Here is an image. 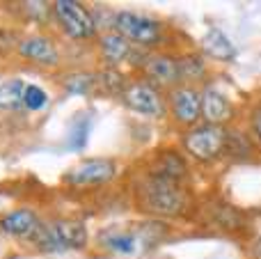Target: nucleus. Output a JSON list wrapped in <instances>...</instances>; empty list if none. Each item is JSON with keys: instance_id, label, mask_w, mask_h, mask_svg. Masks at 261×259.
Returning <instances> with one entry per match:
<instances>
[{"instance_id": "nucleus-4", "label": "nucleus", "mask_w": 261, "mask_h": 259, "mask_svg": "<svg viewBox=\"0 0 261 259\" xmlns=\"http://www.w3.org/2000/svg\"><path fill=\"white\" fill-rule=\"evenodd\" d=\"M60 28L71 39H90L96 35V21L81 3L76 0H58L53 5Z\"/></svg>"}, {"instance_id": "nucleus-14", "label": "nucleus", "mask_w": 261, "mask_h": 259, "mask_svg": "<svg viewBox=\"0 0 261 259\" xmlns=\"http://www.w3.org/2000/svg\"><path fill=\"white\" fill-rule=\"evenodd\" d=\"M202 50L206 55H211L218 62H231L236 58V48L229 41V37L218 28H208L206 35L202 37Z\"/></svg>"}, {"instance_id": "nucleus-9", "label": "nucleus", "mask_w": 261, "mask_h": 259, "mask_svg": "<svg viewBox=\"0 0 261 259\" xmlns=\"http://www.w3.org/2000/svg\"><path fill=\"white\" fill-rule=\"evenodd\" d=\"M41 223L37 218L35 211L30 209H16L9 211L0 218V232L7 237H16V239H28L30 241L37 232H39Z\"/></svg>"}, {"instance_id": "nucleus-17", "label": "nucleus", "mask_w": 261, "mask_h": 259, "mask_svg": "<svg viewBox=\"0 0 261 259\" xmlns=\"http://www.w3.org/2000/svg\"><path fill=\"white\" fill-rule=\"evenodd\" d=\"M90 126H92L90 117H85V115H78L76 122H73V126H71V133H69V147H71V149L78 151V149H83V147H85Z\"/></svg>"}, {"instance_id": "nucleus-22", "label": "nucleus", "mask_w": 261, "mask_h": 259, "mask_svg": "<svg viewBox=\"0 0 261 259\" xmlns=\"http://www.w3.org/2000/svg\"><path fill=\"white\" fill-rule=\"evenodd\" d=\"M252 128H254V136H257V140L261 142V108L252 113Z\"/></svg>"}, {"instance_id": "nucleus-23", "label": "nucleus", "mask_w": 261, "mask_h": 259, "mask_svg": "<svg viewBox=\"0 0 261 259\" xmlns=\"http://www.w3.org/2000/svg\"><path fill=\"white\" fill-rule=\"evenodd\" d=\"M257 257L261 259V239H259V243H257Z\"/></svg>"}, {"instance_id": "nucleus-19", "label": "nucleus", "mask_w": 261, "mask_h": 259, "mask_svg": "<svg viewBox=\"0 0 261 259\" xmlns=\"http://www.w3.org/2000/svg\"><path fill=\"white\" fill-rule=\"evenodd\" d=\"M179 67H181V81H195V78L204 76V62L197 55L179 58Z\"/></svg>"}, {"instance_id": "nucleus-18", "label": "nucleus", "mask_w": 261, "mask_h": 259, "mask_svg": "<svg viewBox=\"0 0 261 259\" xmlns=\"http://www.w3.org/2000/svg\"><path fill=\"white\" fill-rule=\"evenodd\" d=\"M94 85H96V76H92V73H71L64 81V87L71 94H87Z\"/></svg>"}, {"instance_id": "nucleus-21", "label": "nucleus", "mask_w": 261, "mask_h": 259, "mask_svg": "<svg viewBox=\"0 0 261 259\" xmlns=\"http://www.w3.org/2000/svg\"><path fill=\"white\" fill-rule=\"evenodd\" d=\"M96 83H99V85H103L108 92H119V94H122L124 87H126L122 73H117L115 69H108V71H103L101 76H96Z\"/></svg>"}, {"instance_id": "nucleus-6", "label": "nucleus", "mask_w": 261, "mask_h": 259, "mask_svg": "<svg viewBox=\"0 0 261 259\" xmlns=\"http://www.w3.org/2000/svg\"><path fill=\"white\" fill-rule=\"evenodd\" d=\"M122 101L128 106L133 113L147 115V117H163L165 115V101L161 92L144 81L128 83L122 92Z\"/></svg>"}, {"instance_id": "nucleus-10", "label": "nucleus", "mask_w": 261, "mask_h": 259, "mask_svg": "<svg viewBox=\"0 0 261 259\" xmlns=\"http://www.w3.org/2000/svg\"><path fill=\"white\" fill-rule=\"evenodd\" d=\"M99 241L103 248H108V250H113V252H119V255H133L144 243H149L142 232H133V229H124V227L103 229Z\"/></svg>"}, {"instance_id": "nucleus-5", "label": "nucleus", "mask_w": 261, "mask_h": 259, "mask_svg": "<svg viewBox=\"0 0 261 259\" xmlns=\"http://www.w3.org/2000/svg\"><path fill=\"white\" fill-rule=\"evenodd\" d=\"M115 32L140 46H153L161 39V23L138 12H117L115 14Z\"/></svg>"}, {"instance_id": "nucleus-8", "label": "nucleus", "mask_w": 261, "mask_h": 259, "mask_svg": "<svg viewBox=\"0 0 261 259\" xmlns=\"http://www.w3.org/2000/svg\"><path fill=\"white\" fill-rule=\"evenodd\" d=\"M170 113L179 124L193 126L202 117V92L190 85H179L170 92Z\"/></svg>"}, {"instance_id": "nucleus-12", "label": "nucleus", "mask_w": 261, "mask_h": 259, "mask_svg": "<svg viewBox=\"0 0 261 259\" xmlns=\"http://www.w3.org/2000/svg\"><path fill=\"white\" fill-rule=\"evenodd\" d=\"M18 55L30 62H37V64H58L60 60V53L55 48V44L44 35H30L25 39L18 41Z\"/></svg>"}, {"instance_id": "nucleus-13", "label": "nucleus", "mask_w": 261, "mask_h": 259, "mask_svg": "<svg viewBox=\"0 0 261 259\" xmlns=\"http://www.w3.org/2000/svg\"><path fill=\"white\" fill-rule=\"evenodd\" d=\"M144 71L151 81L161 83V85H176L181 81V67L179 58H172L167 53H158L147 58L144 62Z\"/></svg>"}, {"instance_id": "nucleus-7", "label": "nucleus", "mask_w": 261, "mask_h": 259, "mask_svg": "<svg viewBox=\"0 0 261 259\" xmlns=\"http://www.w3.org/2000/svg\"><path fill=\"white\" fill-rule=\"evenodd\" d=\"M115 172L117 165L113 159H85L64 174V182L71 186H99L110 182Z\"/></svg>"}, {"instance_id": "nucleus-15", "label": "nucleus", "mask_w": 261, "mask_h": 259, "mask_svg": "<svg viewBox=\"0 0 261 259\" xmlns=\"http://www.w3.org/2000/svg\"><path fill=\"white\" fill-rule=\"evenodd\" d=\"M101 55H103V60L110 64V67H115V64L124 62V60L130 55V41L124 39L119 32H106V35H101Z\"/></svg>"}, {"instance_id": "nucleus-20", "label": "nucleus", "mask_w": 261, "mask_h": 259, "mask_svg": "<svg viewBox=\"0 0 261 259\" xmlns=\"http://www.w3.org/2000/svg\"><path fill=\"white\" fill-rule=\"evenodd\" d=\"M48 103V94L37 85H25V94H23V106L28 110H41Z\"/></svg>"}, {"instance_id": "nucleus-1", "label": "nucleus", "mask_w": 261, "mask_h": 259, "mask_svg": "<svg viewBox=\"0 0 261 259\" xmlns=\"http://www.w3.org/2000/svg\"><path fill=\"white\" fill-rule=\"evenodd\" d=\"M140 204L142 209L158 216H176L186 209V193L179 182L151 174L140 188Z\"/></svg>"}, {"instance_id": "nucleus-16", "label": "nucleus", "mask_w": 261, "mask_h": 259, "mask_svg": "<svg viewBox=\"0 0 261 259\" xmlns=\"http://www.w3.org/2000/svg\"><path fill=\"white\" fill-rule=\"evenodd\" d=\"M25 81L23 78H7L0 81V110H16L23 106Z\"/></svg>"}, {"instance_id": "nucleus-11", "label": "nucleus", "mask_w": 261, "mask_h": 259, "mask_svg": "<svg viewBox=\"0 0 261 259\" xmlns=\"http://www.w3.org/2000/svg\"><path fill=\"white\" fill-rule=\"evenodd\" d=\"M202 115L206 119V124L213 126H222L225 122H229L234 117V106L229 103L225 94L220 90H216L213 85H208L202 92Z\"/></svg>"}, {"instance_id": "nucleus-3", "label": "nucleus", "mask_w": 261, "mask_h": 259, "mask_svg": "<svg viewBox=\"0 0 261 259\" xmlns=\"http://www.w3.org/2000/svg\"><path fill=\"white\" fill-rule=\"evenodd\" d=\"M227 145V133L222 126H213V124H202V126L190 128L184 136V149L188 151L193 159L202 161H213L222 154Z\"/></svg>"}, {"instance_id": "nucleus-2", "label": "nucleus", "mask_w": 261, "mask_h": 259, "mask_svg": "<svg viewBox=\"0 0 261 259\" xmlns=\"http://www.w3.org/2000/svg\"><path fill=\"white\" fill-rule=\"evenodd\" d=\"M30 241L44 252L81 250L87 246V227L78 220H58L50 225H41Z\"/></svg>"}]
</instances>
